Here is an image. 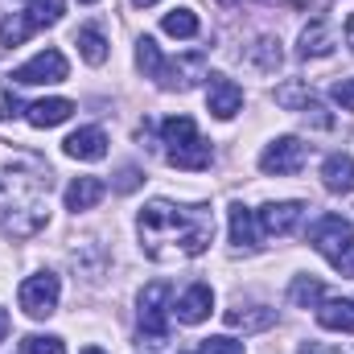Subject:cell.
<instances>
[{
  "label": "cell",
  "mask_w": 354,
  "mask_h": 354,
  "mask_svg": "<svg viewBox=\"0 0 354 354\" xmlns=\"http://www.w3.org/2000/svg\"><path fill=\"white\" fill-rule=\"evenodd\" d=\"M210 309H214V292H210V284H189V288L177 297L174 317L181 322V326H202V322L210 317Z\"/></svg>",
  "instance_id": "obj_12"
},
{
  "label": "cell",
  "mask_w": 354,
  "mask_h": 354,
  "mask_svg": "<svg viewBox=\"0 0 354 354\" xmlns=\"http://www.w3.org/2000/svg\"><path fill=\"white\" fill-rule=\"evenodd\" d=\"M202 354H243V342H235V338H206Z\"/></svg>",
  "instance_id": "obj_28"
},
{
  "label": "cell",
  "mask_w": 354,
  "mask_h": 354,
  "mask_svg": "<svg viewBox=\"0 0 354 354\" xmlns=\"http://www.w3.org/2000/svg\"><path fill=\"white\" fill-rule=\"evenodd\" d=\"M322 181H326L330 194H354V157H346V153L326 157V165H322Z\"/></svg>",
  "instance_id": "obj_18"
},
{
  "label": "cell",
  "mask_w": 354,
  "mask_h": 354,
  "mask_svg": "<svg viewBox=\"0 0 354 354\" xmlns=\"http://www.w3.org/2000/svg\"><path fill=\"white\" fill-rule=\"evenodd\" d=\"M58 297H62V284H58L54 272H37V276L21 280V292H17L21 309H25L29 317H37V322L50 317V313L58 309Z\"/></svg>",
  "instance_id": "obj_7"
},
{
  "label": "cell",
  "mask_w": 354,
  "mask_h": 354,
  "mask_svg": "<svg viewBox=\"0 0 354 354\" xmlns=\"http://www.w3.org/2000/svg\"><path fill=\"white\" fill-rule=\"evenodd\" d=\"M136 181H140V174H136V169H124V174H120V181H115V185H120V189L128 194V189H136Z\"/></svg>",
  "instance_id": "obj_30"
},
{
  "label": "cell",
  "mask_w": 354,
  "mask_h": 354,
  "mask_svg": "<svg viewBox=\"0 0 354 354\" xmlns=\"http://www.w3.org/2000/svg\"><path fill=\"white\" fill-rule=\"evenodd\" d=\"M21 354H66V342L54 334H29L21 338Z\"/></svg>",
  "instance_id": "obj_27"
},
{
  "label": "cell",
  "mask_w": 354,
  "mask_h": 354,
  "mask_svg": "<svg viewBox=\"0 0 354 354\" xmlns=\"http://www.w3.org/2000/svg\"><path fill=\"white\" fill-rule=\"evenodd\" d=\"M165 301H169V284L165 280H153L145 292H140V334L161 342L169 334V317H165Z\"/></svg>",
  "instance_id": "obj_9"
},
{
  "label": "cell",
  "mask_w": 354,
  "mask_h": 354,
  "mask_svg": "<svg viewBox=\"0 0 354 354\" xmlns=\"http://www.w3.org/2000/svg\"><path fill=\"white\" fill-rule=\"evenodd\" d=\"M334 46H338L334 29H330L326 21H309V25L301 29V46H297V54H301V58H330Z\"/></svg>",
  "instance_id": "obj_15"
},
{
  "label": "cell",
  "mask_w": 354,
  "mask_h": 354,
  "mask_svg": "<svg viewBox=\"0 0 354 354\" xmlns=\"http://www.w3.org/2000/svg\"><path fill=\"white\" fill-rule=\"evenodd\" d=\"M346 41H351V46H354V17H351V21H346Z\"/></svg>",
  "instance_id": "obj_33"
},
{
  "label": "cell",
  "mask_w": 354,
  "mask_h": 354,
  "mask_svg": "<svg viewBox=\"0 0 354 354\" xmlns=\"http://www.w3.org/2000/svg\"><path fill=\"white\" fill-rule=\"evenodd\" d=\"M136 66H140L149 79H157L161 87H177V91H189L198 79H206V54H185V58L169 62V58L157 50L153 37H140V41H136Z\"/></svg>",
  "instance_id": "obj_3"
},
{
  "label": "cell",
  "mask_w": 354,
  "mask_h": 354,
  "mask_svg": "<svg viewBox=\"0 0 354 354\" xmlns=\"http://www.w3.org/2000/svg\"><path fill=\"white\" fill-rule=\"evenodd\" d=\"M161 29L169 37H198V12L194 8H174V12H165Z\"/></svg>",
  "instance_id": "obj_24"
},
{
  "label": "cell",
  "mask_w": 354,
  "mask_h": 354,
  "mask_svg": "<svg viewBox=\"0 0 354 354\" xmlns=\"http://www.w3.org/2000/svg\"><path fill=\"white\" fill-rule=\"evenodd\" d=\"M276 103H280V107H288V111H301V115H305L317 99L309 95L305 83H284V87H276Z\"/></svg>",
  "instance_id": "obj_25"
},
{
  "label": "cell",
  "mask_w": 354,
  "mask_h": 354,
  "mask_svg": "<svg viewBox=\"0 0 354 354\" xmlns=\"http://www.w3.org/2000/svg\"><path fill=\"white\" fill-rule=\"evenodd\" d=\"M326 297V288H322V280L317 276H297L292 280V288H288V301L297 305V309H317V301Z\"/></svg>",
  "instance_id": "obj_22"
},
{
  "label": "cell",
  "mask_w": 354,
  "mask_h": 354,
  "mask_svg": "<svg viewBox=\"0 0 354 354\" xmlns=\"http://www.w3.org/2000/svg\"><path fill=\"white\" fill-rule=\"evenodd\" d=\"M83 354H103V351H99V346H87V351H83Z\"/></svg>",
  "instance_id": "obj_36"
},
{
  "label": "cell",
  "mask_w": 354,
  "mask_h": 354,
  "mask_svg": "<svg viewBox=\"0 0 354 354\" xmlns=\"http://www.w3.org/2000/svg\"><path fill=\"white\" fill-rule=\"evenodd\" d=\"M4 334H8V313L0 309V342H4Z\"/></svg>",
  "instance_id": "obj_32"
},
{
  "label": "cell",
  "mask_w": 354,
  "mask_h": 354,
  "mask_svg": "<svg viewBox=\"0 0 354 354\" xmlns=\"http://www.w3.org/2000/svg\"><path fill=\"white\" fill-rule=\"evenodd\" d=\"M297 354H326V351H322L317 342H305V346H301V351H297Z\"/></svg>",
  "instance_id": "obj_31"
},
{
  "label": "cell",
  "mask_w": 354,
  "mask_h": 354,
  "mask_svg": "<svg viewBox=\"0 0 354 354\" xmlns=\"http://www.w3.org/2000/svg\"><path fill=\"white\" fill-rule=\"evenodd\" d=\"M66 157H75V161H103L107 157V136H103V128H79V132H71L66 136Z\"/></svg>",
  "instance_id": "obj_13"
},
{
  "label": "cell",
  "mask_w": 354,
  "mask_h": 354,
  "mask_svg": "<svg viewBox=\"0 0 354 354\" xmlns=\"http://www.w3.org/2000/svg\"><path fill=\"white\" fill-rule=\"evenodd\" d=\"M309 243H313V252H322L330 264L346 268V260L354 256V227L351 218H342V214H322L313 227H309Z\"/></svg>",
  "instance_id": "obj_5"
},
{
  "label": "cell",
  "mask_w": 354,
  "mask_h": 354,
  "mask_svg": "<svg viewBox=\"0 0 354 354\" xmlns=\"http://www.w3.org/2000/svg\"><path fill=\"white\" fill-rule=\"evenodd\" d=\"M260 223H256V210H248L243 202H235L231 206V243L235 248H243V252H256L260 248Z\"/></svg>",
  "instance_id": "obj_17"
},
{
  "label": "cell",
  "mask_w": 354,
  "mask_h": 354,
  "mask_svg": "<svg viewBox=\"0 0 354 354\" xmlns=\"http://www.w3.org/2000/svg\"><path fill=\"white\" fill-rule=\"evenodd\" d=\"M276 322V313L272 309H264V305H252V309H227V326L231 330H268Z\"/></svg>",
  "instance_id": "obj_21"
},
{
  "label": "cell",
  "mask_w": 354,
  "mask_h": 354,
  "mask_svg": "<svg viewBox=\"0 0 354 354\" xmlns=\"http://www.w3.org/2000/svg\"><path fill=\"white\" fill-rule=\"evenodd\" d=\"M66 54L62 50H41V54H33L29 62H21L17 71H12V83H21V87H37V83H62L66 79Z\"/></svg>",
  "instance_id": "obj_8"
},
{
  "label": "cell",
  "mask_w": 354,
  "mask_h": 354,
  "mask_svg": "<svg viewBox=\"0 0 354 354\" xmlns=\"http://www.w3.org/2000/svg\"><path fill=\"white\" fill-rule=\"evenodd\" d=\"M206 107H210L218 120H231V115L243 107V91L235 87L231 79L214 75V79H210V91H206Z\"/></svg>",
  "instance_id": "obj_14"
},
{
  "label": "cell",
  "mask_w": 354,
  "mask_h": 354,
  "mask_svg": "<svg viewBox=\"0 0 354 354\" xmlns=\"http://www.w3.org/2000/svg\"><path fill=\"white\" fill-rule=\"evenodd\" d=\"M317 326L338 330V334H354V301H351V297L322 301V305H317Z\"/></svg>",
  "instance_id": "obj_19"
},
{
  "label": "cell",
  "mask_w": 354,
  "mask_h": 354,
  "mask_svg": "<svg viewBox=\"0 0 354 354\" xmlns=\"http://www.w3.org/2000/svg\"><path fill=\"white\" fill-rule=\"evenodd\" d=\"M301 218H305V202H268L256 210V223L264 235H292Z\"/></svg>",
  "instance_id": "obj_11"
},
{
  "label": "cell",
  "mask_w": 354,
  "mask_h": 354,
  "mask_svg": "<svg viewBox=\"0 0 354 354\" xmlns=\"http://www.w3.org/2000/svg\"><path fill=\"white\" fill-rule=\"evenodd\" d=\"M334 103H342L346 111H354V79H342V83H334Z\"/></svg>",
  "instance_id": "obj_29"
},
{
  "label": "cell",
  "mask_w": 354,
  "mask_h": 354,
  "mask_svg": "<svg viewBox=\"0 0 354 354\" xmlns=\"http://www.w3.org/2000/svg\"><path fill=\"white\" fill-rule=\"evenodd\" d=\"M248 58H252L260 71H276V66H280V41H276V37H260V41L248 50Z\"/></svg>",
  "instance_id": "obj_26"
},
{
  "label": "cell",
  "mask_w": 354,
  "mask_h": 354,
  "mask_svg": "<svg viewBox=\"0 0 354 354\" xmlns=\"http://www.w3.org/2000/svg\"><path fill=\"white\" fill-rule=\"evenodd\" d=\"M83 4H95V0H83Z\"/></svg>",
  "instance_id": "obj_37"
},
{
  "label": "cell",
  "mask_w": 354,
  "mask_h": 354,
  "mask_svg": "<svg viewBox=\"0 0 354 354\" xmlns=\"http://www.w3.org/2000/svg\"><path fill=\"white\" fill-rule=\"evenodd\" d=\"M161 140H165V161L174 169H206L210 165V145L198 136L189 115H169L161 124Z\"/></svg>",
  "instance_id": "obj_4"
},
{
  "label": "cell",
  "mask_w": 354,
  "mask_h": 354,
  "mask_svg": "<svg viewBox=\"0 0 354 354\" xmlns=\"http://www.w3.org/2000/svg\"><path fill=\"white\" fill-rule=\"evenodd\" d=\"M132 4H140V8H149V4H157V0H132Z\"/></svg>",
  "instance_id": "obj_35"
},
{
  "label": "cell",
  "mask_w": 354,
  "mask_h": 354,
  "mask_svg": "<svg viewBox=\"0 0 354 354\" xmlns=\"http://www.w3.org/2000/svg\"><path fill=\"white\" fill-rule=\"evenodd\" d=\"M305 157H309V149L297 136H280V140H272L264 153H260V169L264 174H276V177H288V174H301Z\"/></svg>",
  "instance_id": "obj_10"
},
{
  "label": "cell",
  "mask_w": 354,
  "mask_h": 354,
  "mask_svg": "<svg viewBox=\"0 0 354 354\" xmlns=\"http://www.w3.org/2000/svg\"><path fill=\"white\" fill-rule=\"evenodd\" d=\"M75 46H79V54L87 58L91 66H103V62H107V37H103V33H99L95 25H87V29H79Z\"/></svg>",
  "instance_id": "obj_23"
},
{
  "label": "cell",
  "mask_w": 354,
  "mask_h": 354,
  "mask_svg": "<svg viewBox=\"0 0 354 354\" xmlns=\"http://www.w3.org/2000/svg\"><path fill=\"white\" fill-rule=\"evenodd\" d=\"M103 198V181L99 177H75L66 185V210H91Z\"/></svg>",
  "instance_id": "obj_20"
},
{
  "label": "cell",
  "mask_w": 354,
  "mask_h": 354,
  "mask_svg": "<svg viewBox=\"0 0 354 354\" xmlns=\"http://www.w3.org/2000/svg\"><path fill=\"white\" fill-rule=\"evenodd\" d=\"M66 12V0H33L25 12H12L0 21V46H21L29 33L46 29V25H58Z\"/></svg>",
  "instance_id": "obj_6"
},
{
  "label": "cell",
  "mask_w": 354,
  "mask_h": 354,
  "mask_svg": "<svg viewBox=\"0 0 354 354\" xmlns=\"http://www.w3.org/2000/svg\"><path fill=\"white\" fill-rule=\"evenodd\" d=\"M54 174L37 157H17L0 177V231L12 239H33L46 227V198Z\"/></svg>",
  "instance_id": "obj_2"
},
{
  "label": "cell",
  "mask_w": 354,
  "mask_h": 354,
  "mask_svg": "<svg viewBox=\"0 0 354 354\" xmlns=\"http://www.w3.org/2000/svg\"><path fill=\"white\" fill-rule=\"evenodd\" d=\"M342 272H346V276H354V256L346 260V268H342Z\"/></svg>",
  "instance_id": "obj_34"
},
{
  "label": "cell",
  "mask_w": 354,
  "mask_h": 354,
  "mask_svg": "<svg viewBox=\"0 0 354 354\" xmlns=\"http://www.w3.org/2000/svg\"><path fill=\"white\" fill-rule=\"evenodd\" d=\"M136 227H140L145 256L157 260V264L194 260L214 239V214H210V206H174L165 198L145 202Z\"/></svg>",
  "instance_id": "obj_1"
},
{
  "label": "cell",
  "mask_w": 354,
  "mask_h": 354,
  "mask_svg": "<svg viewBox=\"0 0 354 354\" xmlns=\"http://www.w3.org/2000/svg\"><path fill=\"white\" fill-rule=\"evenodd\" d=\"M71 115H75V103H71V99H37V103L25 107V120H29L33 128H58V124H66Z\"/></svg>",
  "instance_id": "obj_16"
}]
</instances>
